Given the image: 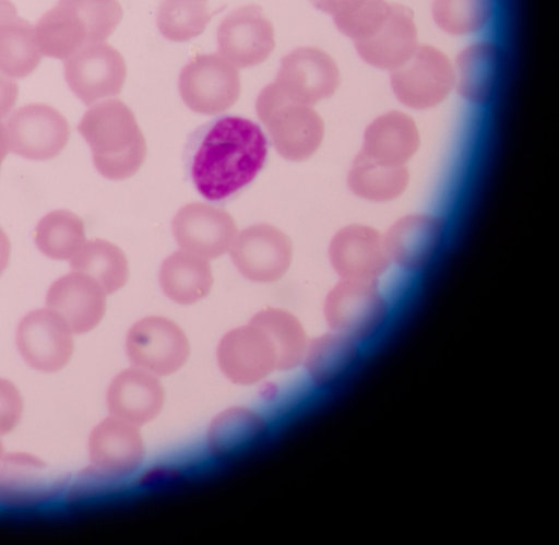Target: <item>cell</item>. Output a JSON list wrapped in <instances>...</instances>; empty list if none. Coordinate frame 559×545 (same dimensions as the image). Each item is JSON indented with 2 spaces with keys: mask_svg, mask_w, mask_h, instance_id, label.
<instances>
[{
  "mask_svg": "<svg viewBox=\"0 0 559 545\" xmlns=\"http://www.w3.org/2000/svg\"><path fill=\"white\" fill-rule=\"evenodd\" d=\"M267 157L262 128L245 117L218 116L199 127L187 146L189 176L206 200L222 202L250 185Z\"/></svg>",
  "mask_w": 559,
  "mask_h": 545,
  "instance_id": "1",
  "label": "cell"
},
{
  "mask_svg": "<svg viewBox=\"0 0 559 545\" xmlns=\"http://www.w3.org/2000/svg\"><path fill=\"white\" fill-rule=\"evenodd\" d=\"M78 130L90 145L98 173L110 180L134 175L146 156L144 135L132 110L120 99L93 105Z\"/></svg>",
  "mask_w": 559,
  "mask_h": 545,
  "instance_id": "2",
  "label": "cell"
},
{
  "mask_svg": "<svg viewBox=\"0 0 559 545\" xmlns=\"http://www.w3.org/2000/svg\"><path fill=\"white\" fill-rule=\"evenodd\" d=\"M122 14L117 0H59L34 27L38 48L64 60L88 44L105 42Z\"/></svg>",
  "mask_w": 559,
  "mask_h": 545,
  "instance_id": "3",
  "label": "cell"
},
{
  "mask_svg": "<svg viewBox=\"0 0 559 545\" xmlns=\"http://www.w3.org/2000/svg\"><path fill=\"white\" fill-rule=\"evenodd\" d=\"M389 313V303L374 282L342 279L323 301L330 331L347 336L365 349L383 330Z\"/></svg>",
  "mask_w": 559,
  "mask_h": 545,
  "instance_id": "4",
  "label": "cell"
},
{
  "mask_svg": "<svg viewBox=\"0 0 559 545\" xmlns=\"http://www.w3.org/2000/svg\"><path fill=\"white\" fill-rule=\"evenodd\" d=\"M255 110L283 158L301 162L320 147L324 122L312 106L285 100L270 83L259 93Z\"/></svg>",
  "mask_w": 559,
  "mask_h": 545,
  "instance_id": "5",
  "label": "cell"
},
{
  "mask_svg": "<svg viewBox=\"0 0 559 545\" xmlns=\"http://www.w3.org/2000/svg\"><path fill=\"white\" fill-rule=\"evenodd\" d=\"M389 73L393 95L411 109L436 107L454 90L452 60L430 44H419L405 63Z\"/></svg>",
  "mask_w": 559,
  "mask_h": 545,
  "instance_id": "6",
  "label": "cell"
},
{
  "mask_svg": "<svg viewBox=\"0 0 559 545\" xmlns=\"http://www.w3.org/2000/svg\"><path fill=\"white\" fill-rule=\"evenodd\" d=\"M178 90L192 111L216 115L226 111L238 100L240 76L237 68L219 54H202L181 69Z\"/></svg>",
  "mask_w": 559,
  "mask_h": 545,
  "instance_id": "7",
  "label": "cell"
},
{
  "mask_svg": "<svg viewBox=\"0 0 559 545\" xmlns=\"http://www.w3.org/2000/svg\"><path fill=\"white\" fill-rule=\"evenodd\" d=\"M273 86L287 102L313 106L330 98L341 84L334 58L318 47H297L281 59Z\"/></svg>",
  "mask_w": 559,
  "mask_h": 545,
  "instance_id": "8",
  "label": "cell"
},
{
  "mask_svg": "<svg viewBox=\"0 0 559 545\" xmlns=\"http://www.w3.org/2000/svg\"><path fill=\"white\" fill-rule=\"evenodd\" d=\"M74 334L50 308L31 310L17 323L15 348L31 369L43 374L62 370L74 353Z\"/></svg>",
  "mask_w": 559,
  "mask_h": 545,
  "instance_id": "9",
  "label": "cell"
},
{
  "mask_svg": "<svg viewBox=\"0 0 559 545\" xmlns=\"http://www.w3.org/2000/svg\"><path fill=\"white\" fill-rule=\"evenodd\" d=\"M124 349L132 366L167 376L185 365L190 346L177 323L160 316H147L128 330Z\"/></svg>",
  "mask_w": 559,
  "mask_h": 545,
  "instance_id": "10",
  "label": "cell"
},
{
  "mask_svg": "<svg viewBox=\"0 0 559 545\" xmlns=\"http://www.w3.org/2000/svg\"><path fill=\"white\" fill-rule=\"evenodd\" d=\"M66 477L44 459L27 451L5 452L0 467V505L24 509L58 497Z\"/></svg>",
  "mask_w": 559,
  "mask_h": 545,
  "instance_id": "11",
  "label": "cell"
},
{
  "mask_svg": "<svg viewBox=\"0 0 559 545\" xmlns=\"http://www.w3.org/2000/svg\"><path fill=\"white\" fill-rule=\"evenodd\" d=\"M63 71L69 88L91 106L121 92L127 66L121 54L103 42L88 44L64 59Z\"/></svg>",
  "mask_w": 559,
  "mask_h": 545,
  "instance_id": "12",
  "label": "cell"
},
{
  "mask_svg": "<svg viewBox=\"0 0 559 545\" xmlns=\"http://www.w3.org/2000/svg\"><path fill=\"white\" fill-rule=\"evenodd\" d=\"M229 251L240 274L257 283L278 281L293 259L289 237L267 223L254 224L237 233Z\"/></svg>",
  "mask_w": 559,
  "mask_h": 545,
  "instance_id": "13",
  "label": "cell"
},
{
  "mask_svg": "<svg viewBox=\"0 0 559 545\" xmlns=\"http://www.w3.org/2000/svg\"><path fill=\"white\" fill-rule=\"evenodd\" d=\"M223 375L236 384L257 383L277 370L278 356L269 334L259 325L248 324L226 332L216 349Z\"/></svg>",
  "mask_w": 559,
  "mask_h": 545,
  "instance_id": "14",
  "label": "cell"
},
{
  "mask_svg": "<svg viewBox=\"0 0 559 545\" xmlns=\"http://www.w3.org/2000/svg\"><path fill=\"white\" fill-rule=\"evenodd\" d=\"M9 150L24 158L47 161L68 143L67 119L46 104H28L13 111L5 125Z\"/></svg>",
  "mask_w": 559,
  "mask_h": 545,
  "instance_id": "15",
  "label": "cell"
},
{
  "mask_svg": "<svg viewBox=\"0 0 559 545\" xmlns=\"http://www.w3.org/2000/svg\"><path fill=\"white\" fill-rule=\"evenodd\" d=\"M218 54L237 68L265 61L275 47L274 28L258 4L230 11L216 32Z\"/></svg>",
  "mask_w": 559,
  "mask_h": 545,
  "instance_id": "16",
  "label": "cell"
},
{
  "mask_svg": "<svg viewBox=\"0 0 559 545\" xmlns=\"http://www.w3.org/2000/svg\"><path fill=\"white\" fill-rule=\"evenodd\" d=\"M171 229L181 250L207 260L226 253L237 235L233 216L204 202L183 205L174 216Z\"/></svg>",
  "mask_w": 559,
  "mask_h": 545,
  "instance_id": "17",
  "label": "cell"
},
{
  "mask_svg": "<svg viewBox=\"0 0 559 545\" xmlns=\"http://www.w3.org/2000/svg\"><path fill=\"white\" fill-rule=\"evenodd\" d=\"M91 467L107 478L133 473L144 458V443L136 425L109 414L87 438Z\"/></svg>",
  "mask_w": 559,
  "mask_h": 545,
  "instance_id": "18",
  "label": "cell"
},
{
  "mask_svg": "<svg viewBox=\"0 0 559 545\" xmlns=\"http://www.w3.org/2000/svg\"><path fill=\"white\" fill-rule=\"evenodd\" d=\"M329 260L341 279L374 282L390 265L383 235L365 224H349L332 237Z\"/></svg>",
  "mask_w": 559,
  "mask_h": 545,
  "instance_id": "19",
  "label": "cell"
},
{
  "mask_svg": "<svg viewBox=\"0 0 559 545\" xmlns=\"http://www.w3.org/2000/svg\"><path fill=\"white\" fill-rule=\"evenodd\" d=\"M106 295L92 276L73 271L51 284L46 306L63 319L74 335H80L95 329L104 318Z\"/></svg>",
  "mask_w": 559,
  "mask_h": 545,
  "instance_id": "20",
  "label": "cell"
},
{
  "mask_svg": "<svg viewBox=\"0 0 559 545\" xmlns=\"http://www.w3.org/2000/svg\"><path fill=\"white\" fill-rule=\"evenodd\" d=\"M444 220L426 213L406 214L383 235L390 261L408 271L423 270L442 242Z\"/></svg>",
  "mask_w": 559,
  "mask_h": 545,
  "instance_id": "21",
  "label": "cell"
},
{
  "mask_svg": "<svg viewBox=\"0 0 559 545\" xmlns=\"http://www.w3.org/2000/svg\"><path fill=\"white\" fill-rule=\"evenodd\" d=\"M414 12L392 2L391 14L372 36L354 43L357 56L368 66L391 72L405 63L418 47Z\"/></svg>",
  "mask_w": 559,
  "mask_h": 545,
  "instance_id": "22",
  "label": "cell"
},
{
  "mask_svg": "<svg viewBox=\"0 0 559 545\" xmlns=\"http://www.w3.org/2000/svg\"><path fill=\"white\" fill-rule=\"evenodd\" d=\"M164 396L163 386L156 375L132 366L112 378L105 399L110 415L139 426L160 413Z\"/></svg>",
  "mask_w": 559,
  "mask_h": 545,
  "instance_id": "23",
  "label": "cell"
},
{
  "mask_svg": "<svg viewBox=\"0 0 559 545\" xmlns=\"http://www.w3.org/2000/svg\"><path fill=\"white\" fill-rule=\"evenodd\" d=\"M420 135L409 115L394 109L372 119L365 128L359 154L385 165H405L418 151Z\"/></svg>",
  "mask_w": 559,
  "mask_h": 545,
  "instance_id": "24",
  "label": "cell"
},
{
  "mask_svg": "<svg viewBox=\"0 0 559 545\" xmlns=\"http://www.w3.org/2000/svg\"><path fill=\"white\" fill-rule=\"evenodd\" d=\"M365 353L353 340L330 331L308 341L302 363L313 387L323 389L349 375Z\"/></svg>",
  "mask_w": 559,
  "mask_h": 545,
  "instance_id": "25",
  "label": "cell"
},
{
  "mask_svg": "<svg viewBox=\"0 0 559 545\" xmlns=\"http://www.w3.org/2000/svg\"><path fill=\"white\" fill-rule=\"evenodd\" d=\"M454 88L465 100L484 105L492 96L500 68V49L489 40L469 44L452 61Z\"/></svg>",
  "mask_w": 559,
  "mask_h": 545,
  "instance_id": "26",
  "label": "cell"
},
{
  "mask_svg": "<svg viewBox=\"0 0 559 545\" xmlns=\"http://www.w3.org/2000/svg\"><path fill=\"white\" fill-rule=\"evenodd\" d=\"M158 280L170 300L179 305H192L211 292L213 273L207 259L178 250L163 261Z\"/></svg>",
  "mask_w": 559,
  "mask_h": 545,
  "instance_id": "27",
  "label": "cell"
},
{
  "mask_svg": "<svg viewBox=\"0 0 559 545\" xmlns=\"http://www.w3.org/2000/svg\"><path fill=\"white\" fill-rule=\"evenodd\" d=\"M267 424L257 412L231 406L218 413L206 433L209 452L215 458L227 457L254 443L266 431Z\"/></svg>",
  "mask_w": 559,
  "mask_h": 545,
  "instance_id": "28",
  "label": "cell"
},
{
  "mask_svg": "<svg viewBox=\"0 0 559 545\" xmlns=\"http://www.w3.org/2000/svg\"><path fill=\"white\" fill-rule=\"evenodd\" d=\"M408 182L409 171L405 165L377 163L359 153L352 161L346 177L347 187L354 196L377 203L399 198Z\"/></svg>",
  "mask_w": 559,
  "mask_h": 545,
  "instance_id": "29",
  "label": "cell"
},
{
  "mask_svg": "<svg viewBox=\"0 0 559 545\" xmlns=\"http://www.w3.org/2000/svg\"><path fill=\"white\" fill-rule=\"evenodd\" d=\"M70 266L96 280L107 295L124 286L129 277L128 260L123 251L104 239L85 241L70 259Z\"/></svg>",
  "mask_w": 559,
  "mask_h": 545,
  "instance_id": "30",
  "label": "cell"
},
{
  "mask_svg": "<svg viewBox=\"0 0 559 545\" xmlns=\"http://www.w3.org/2000/svg\"><path fill=\"white\" fill-rule=\"evenodd\" d=\"M250 322L262 328L272 339L278 356L277 370H292L304 362L309 340L292 312L267 307L253 315Z\"/></svg>",
  "mask_w": 559,
  "mask_h": 545,
  "instance_id": "31",
  "label": "cell"
},
{
  "mask_svg": "<svg viewBox=\"0 0 559 545\" xmlns=\"http://www.w3.org/2000/svg\"><path fill=\"white\" fill-rule=\"evenodd\" d=\"M86 241L84 223L69 210L47 213L37 224L35 244L53 260H69Z\"/></svg>",
  "mask_w": 559,
  "mask_h": 545,
  "instance_id": "32",
  "label": "cell"
},
{
  "mask_svg": "<svg viewBox=\"0 0 559 545\" xmlns=\"http://www.w3.org/2000/svg\"><path fill=\"white\" fill-rule=\"evenodd\" d=\"M34 26L17 16L0 28V70L10 78L23 79L40 63Z\"/></svg>",
  "mask_w": 559,
  "mask_h": 545,
  "instance_id": "33",
  "label": "cell"
},
{
  "mask_svg": "<svg viewBox=\"0 0 559 545\" xmlns=\"http://www.w3.org/2000/svg\"><path fill=\"white\" fill-rule=\"evenodd\" d=\"M496 0H431L435 25L451 36H466L483 29L491 20Z\"/></svg>",
  "mask_w": 559,
  "mask_h": 545,
  "instance_id": "34",
  "label": "cell"
},
{
  "mask_svg": "<svg viewBox=\"0 0 559 545\" xmlns=\"http://www.w3.org/2000/svg\"><path fill=\"white\" fill-rule=\"evenodd\" d=\"M211 17L207 0H162L156 25L166 39L183 43L201 35Z\"/></svg>",
  "mask_w": 559,
  "mask_h": 545,
  "instance_id": "35",
  "label": "cell"
},
{
  "mask_svg": "<svg viewBox=\"0 0 559 545\" xmlns=\"http://www.w3.org/2000/svg\"><path fill=\"white\" fill-rule=\"evenodd\" d=\"M391 9L392 2L388 0H354L332 20L337 31L355 43L378 32Z\"/></svg>",
  "mask_w": 559,
  "mask_h": 545,
  "instance_id": "36",
  "label": "cell"
},
{
  "mask_svg": "<svg viewBox=\"0 0 559 545\" xmlns=\"http://www.w3.org/2000/svg\"><path fill=\"white\" fill-rule=\"evenodd\" d=\"M24 398L19 387L0 376V437L13 431L24 415Z\"/></svg>",
  "mask_w": 559,
  "mask_h": 545,
  "instance_id": "37",
  "label": "cell"
},
{
  "mask_svg": "<svg viewBox=\"0 0 559 545\" xmlns=\"http://www.w3.org/2000/svg\"><path fill=\"white\" fill-rule=\"evenodd\" d=\"M19 96L16 82L0 70V119L8 116Z\"/></svg>",
  "mask_w": 559,
  "mask_h": 545,
  "instance_id": "38",
  "label": "cell"
},
{
  "mask_svg": "<svg viewBox=\"0 0 559 545\" xmlns=\"http://www.w3.org/2000/svg\"><path fill=\"white\" fill-rule=\"evenodd\" d=\"M354 0H310L312 5L331 16H334L342 10H344L347 5H349Z\"/></svg>",
  "mask_w": 559,
  "mask_h": 545,
  "instance_id": "39",
  "label": "cell"
},
{
  "mask_svg": "<svg viewBox=\"0 0 559 545\" xmlns=\"http://www.w3.org/2000/svg\"><path fill=\"white\" fill-rule=\"evenodd\" d=\"M17 17L14 3L9 0H0V28Z\"/></svg>",
  "mask_w": 559,
  "mask_h": 545,
  "instance_id": "40",
  "label": "cell"
},
{
  "mask_svg": "<svg viewBox=\"0 0 559 545\" xmlns=\"http://www.w3.org/2000/svg\"><path fill=\"white\" fill-rule=\"evenodd\" d=\"M11 245L7 234L0 227V275L7 269L10 260Z\"/></svg>",
  "mask_w": 559,
  "mask_h": 545,
  "instance_id": "41",
  "label": "cell"
},
{
  "mask_svg": "<svg viewBox=\"0 0 559 545\" xmlns=\"http://www.w3.org/2000/svg\"><path fill=\"white\" fill-rule=\"evenodd\" d=\"M9 141L5 126L0 122V166L9 152Z\"/></svg>",
  "mask_w": 559,
  "mask_h": 545,
  "instance_id": "42",
  "label": "cell"
},
{
  "mask_svg": "<svg viewBox=\"0 0 559 545\" xmlns=\"http://www.w3.org/2000/svg\"><path fill=\"white\" fill-rule=\"evenodd\" d=\"M5 452L7 451L4 449L3 442H2L1 437H0V467L2 465V461H3Z\"/></svg>",
  "mask_w": 559,
  "mask_h": 545,
  "instance_id": "43",
  "label": "cell"
}]
</instances>
